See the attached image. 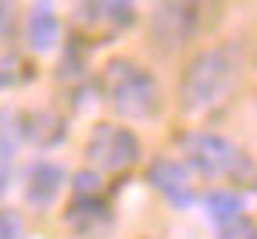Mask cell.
Returning <instances> with one entry per match:
<instances>
[{
	"label": "cell",
	"mask_w": 257,
	"mask_h": 239,
	"mask_svg": "<svg viewBox=\"0 0 257 239\" xmlns=\"http://www.w3.org/2000/svg\"><path fill=\"white\" fill-rule=\"evenodd\" d=\"M236 79H239V64L229 47H207L200 54H193L182 72V86H179L182 111L186 114L211 111L214 104H221L232 93Z\"/></svg>",
	"instance_id": "obj_1"
},
{
	"label": "cell",
	"mask_w": 257,
	"mask_h": 239,
	"mask_svg": "<svg viewBox=\"0 0 257 239\" xmlns=\"http://www.w3.org/2000/svg\"><path fill=\"white\" fill-rule=\"evenodd\" d=\"M100 96L121 118L147 122L161 111V86L143 64L128 57H111L100 68Z\"/></svg>",
	"instance_id": "obj_2"
},
{
	"label": "cell",
	"mask_w": 257,
	"mask_h": 239,
	"mask_svg": "<svg viewBox=\"0 0 257 239\" xmlns=\"http://www.w3.org/2000/svg\"><path fill=\"white\" fill-rule=\"evenodd\" d=\"M179 150L186 157V164H193L204 175H239V168L246 172L250 161L236 150V143H229L225 136L207 132V129H193L179 136Z\"/></svg>",
	"instance_id": "obj_3"
},
{
	"label": "cell",
	"mask_w": 257,
	"mask_h": 239,
	"mask_svg": "<svg viewBox=\"0 0 257 239\" xmlns=\"http://www.w3.org/2000/svg\"><path fill=\"white\" fill-rule=\"evenodd\" d=\"M86 157L100 172H125V168H133L140 161V140L133 129L100 122V125H93L89 140H86Z\"/></svg>",
	"instance_id": "obj_4"
},
{
	"label": "cell",
	"mask_w": 257,
	"mask_h": 239,
	"mask_svg": "<svg viewBox=\"0 0 257 239\" xmlns=\"http://www.w3.org/2000/svg\"><path fill=\"white\" fill-rule=\"evenodd\" d=\"M75 25L89 40H107L118 32L136 25V8L118 4V0H96V4H79L75 8Z\"/></svg>",
	"instance_id": "obj_5"
},
{
	"label": "cell",
	"mask_w": 257,
	"mask_h": 239,
	"mask_svg": "<svg viewBox=\"0 0 257 239\" xmlns=\"http://www.w3.org/2000/svg\"><path fill=\"white\" fill-rule=\"evenodd\" d=\"M147 182L165 196L172 207H189L193 203V179H189V172H186V164L182 161H175V157H157V161H150V168H147Z\"/></svg>",
	"instance_id": "obj_6"
},
{
	"label": "cell",
	"mask_w": 257,
	"mask_h": 239,
	"mask_svg": "<svg viewBox=\"0 0 257 239\" xmlns=\"http://www.w3.org/2000/svg\"><path fill=\"white\" fill-rule=\"evenodd\" d=\"M197 8L193 4H157L150 15V32L161 47H182L197 32Z\"/></svg>",
	"instance_id": "obj_7"
},
{
	"label": "cell",
	"mask_w": 257,
	"mask_h": 239,
	"mask_svg": "<svg viewBox=\"0 0 257 239\" xmlns=\"http://www.w3.org/2000/svg\"><path fill=\"white\" fill-rule=\"evenodd\" d=\"M61 221L75 235H100L111 225V211H107V203L100 196H75L68 207H64Z\"/></svg>",
	"instance_id": "obj_8"
},
{
	"label": "cell",
	"mask_w": 257,
	"mask_h": 239,
	"mask_svg": "<svg viewBox=\"0 0 257 239\" xmlns=\"http://www.w3.org/2000/svg\"><path fill=\"white\" fill-rule=\"evenodd\" d=\"M25 43L29 50H36V54H47L61 43V18L50 4H32L29 15H25Z\"/></svg>",
	"instance_id": "obj_9"
},
{
	"label": "cell",
	"mask_w": 257,
	"mask_h": 239,
	"mask_svg": "<svg viewBox=\"0 0 257 239\" xmlns=\"http://www.w3.org/2000/svg\"><path fill=\"white\" fill-rule=\"evenodd\" d=\"M64 189V172L54 161H36L25 175V200L32 207H50Z\"/></svg>",
	"instance_id": "obj_10"
},
{
	"label": "cell",
	"mask_w": 257,
	"mask_h": 239,
	"mask_svg": "<svg viewBox=\"0 0 257 239\" xmlns=\"http://www.w3.org/2000/svg\"><path fill=\"white\" fill-rule=\"evenodd\" d=\"M18 125H22V136H29L36 147H57L61 140H64V118L57 114V111H36V114H25V118H18Z\"/></svg>",
	"instance_id": "obj_11"
},
{
	"label": "cell",
	"mask_w": 257,
	"mask_h": 239,
	"mask_svg": "<svg viewBox=\"0 0 257 239\" xmlns=\"http://www.w3.org/2000/svg\"><path fill=\"white\" fill-rule=\"evenodd\" d=\"M18 118H22V114H15V111H0V193H4V186H8V179H11V164H15L18 140H22Z\"/></svg>",
	"instance_id": "obj_12"
},
{
	"label": "cell",
	"mask_w": 257,
	"mask_h": 239,
	"mask_svg": "<svg viewBox=\"0 0 257 239\" xmlns=\"http://www.w3.org/2000/svg\"><path fill=\"white\" fill-rule=\"evenodd\" d=\"M204 207L211 214V221L221 228V225H229L243 214V203H239V193L236 189H211L207 200H204Z\"/></svg>",
	"instance_id": "obj_13"
},
{
	"label": "cell",
	"mask_w": 257,
	"mask_h": 239,
	"mask_svg": "<svg viewBox=\"0 0 257 239\" xmlns=\"http://www.w3.org/2000/svg\"><path fill=\"white\" fill-rule=\"evenodd\" d=\"M0 239H25V218L11 207H0Z\"/></svg>",
	"instance_id": "obj_14"
},
{
	"label": "cell",
	"mask_w": 257,
	"mask_h": 239,
	"mask_svg": "<svg viewBox=\"0 0 257 239\" xmlns=\"http://www.w3.org/2000/svg\"><path fill=\"white\" fill-rule=\"evenodd\" d=\"M82 64H86V47L75 43V47H68V54L61 57L57 75H61V79H64V75H79V72H82Z\"/></svg>",
	"instance_id": "obj_15"
},
{
	"label": "cell",
	"mask_w": 257,
	"mask_h": 239,
	"mask_svg": "<svg viewBox=\"0 0 257 239\" xmlns=\"http://www.w3.org/2000/svg\"><path fill=\"white\" fill-rule=\"evenodd\" d=\"M221 239H257V235H253V221H250L246 214H239L236 221L221 225Z\"/></svg>",
	"instance_id": "obj_16"
},
{
	"label": "cell",
	"mask_w": 257,
	"mask_h": 239,
	"mask_svg": "<svg viewBox=\"0 0 257 239\" xmlns=\"http://www.w3.org/2000/svg\"><path fill=\"white\" fill-rule=\"evenodd\" d=\"M100 189V175L96 172H79L75 175V196H96Z\"/></svg>",
	"instance_id": "obj_17"
},
{
	"label": "cell",
	"mask_w": 257,
	"mask_h": 239,
	"mask_svg": "<svg viewBox=\"0 0 257 239\" xmlns=\"http://www.w3.org/2000/svg\"><path fill=\"white\" fill-rule=\"evenodd\" d=\"M15 32V8L11 4H0V43H8Z\"/></svg>",
	"instance_id": "obj_18"
}]
</instances>
